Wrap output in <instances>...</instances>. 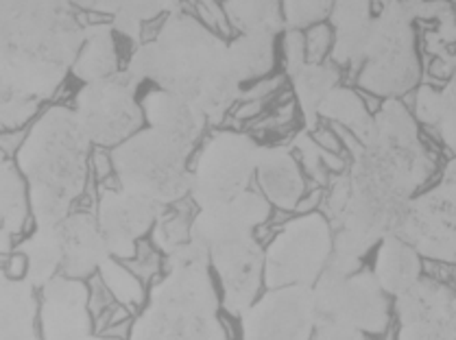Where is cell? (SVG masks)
<instances>
[{"label":"cell","instance_id":"cell-16","mask_svg":"<svg viewBox=\"0 0 456 340\" xmlns=\"http://www.w3.org/2000/svg\"><path fill=\"white\" fill-rule=\"evenodd\" d=\"M395 340H456V293L450 284L424 275L393 299Z\"/></svg>","mask_w":456,"mask_h":340},{"label":"cell","instance_id":"cell-23","mask_svg":"<svg viewBox=\"0 0 456 340\" xmlns=\"http://www.w3.org/2000/svg\"><path fill=\"white\" fill-rule=\"evenodd\" d=\"M373 275L391 299L411 290L424 277V257L397 234L382 238L376 245Z\"/></svg>","mask_w":456,"mask_h":340},{"label":"cell","instance_id":"cell-28","mask_svg":"<svg viewBox=\"0 0 456 340\" xmlns=\"http://www.w3.org/2000/svg\"><path fill=\"white\" fill-rule=\"evenodd\" d=\"M16 249L27 257V281L36 290L53 277L61 275L64 264V242H61L60 225H42L36 227L24 240L16 245Z\"/></svg>","mask_w":456,"mask_h":340},{"label":"cell","instance_id":"cell-18","mask_svg":"<svg viewBox=\"0 0 456 340\" xmlns=\"http://www.w3.org/2000/svg\"><path fill=\"white\" fill-rule=\"evenodd\" d=\"M271 214L273 206L258 190L249 188L230 201L197 210L191 225V242L208 251L236 238L254 236L271 221Z\"/></svg>","mask_w":456,"mask_h":340},{"label":"cell","instance_id":"cell-24","mask_svg":"<svg viewBox=\"0 0 456 340\" xmlns=\"http://www.w3.org/2000/svg\"><path fill=\"white\" fill-rule=\"evenodd\" d=\"M33 223L28 207L27 182L16 166V159L0 150V255H9L16 238Z\"/></svg>","mask_w":456,"mask_h":340},{"label":"cell","instance_id":"cell-32","mask_svg":"<svg viewBox=\"0 0 456 340\" xmlns=\"http://www.w3.org/2000/svg\"><path fill=\"white\" fill-rule=\"evenodd\" d=\"M319 118L332 120L338 127L347 129L349 134L356 135L358 140L365 138V134L371 127L373 114L365 101L349 87H334L332 92L319 105Z\"/></svg>","mask_w":456,"mask_h":340},{"label":"cell","instance_id":"cell-42","mask_svg":"<svg viewBox=\"0 0 456 340\" xmlns=\"http://www.w3.org/2000/svg\"><path fill=\"white\" fill-rule=\"evenodd\" d=\"M323 192H326V188H308L305 194L302 198H299L297 207H295V212L297 214H310V212H317L319 206L323 203Z\"/></svg>","mask_w":456,"mask_h":340},{"label":"cell","instance_id":"cell-35","mask_svg":"<svg viewBox=\"0 0 456 340\" xmlns=\"http://www.w3.org/2000/svg\"><path fill=\"white\" fill-rule=\"evenodd\" d=\"M332 4L334 0H284V31L286 28L304 31V28L323 22V18L330 16V12H332Z\"/></svg>","mask_w":456,"mask_h":340},{"label":"cell","instance_id":"cell-4","mask_svg":"<svg viewBox=\"0 0 456 340\" xmlns=\"http://www.w3.org/2000/svg\"><path fill=\"white\" fill-rule=\"evenodd\" d=\"M92 142L72 107L51 105L27 129L16 166L27 182L33 225H60L87 190Z\"/></svg>","mask_w":456,"mask_h":340},{"label":"cell","instance_id":"cell-15","mask_svg":"<svg viewBox=\"0 0 456 340\" xmlns=\"http://www.w3.org/2000/svg\"><path fill=\"white\" fill-rule=\"evenodd\" d=\"M215 281L218 284L221 310L230 317L240 314L260 297L265 284V249L258 236L236 238L206 251Z\"/></svg>","mask_w":456,"mask_h":340},{"label":"cell","instance_id":"cell-45","mask_svg":"<svg viewBox=\"0 0 456 340\" xmlns=\"http://www.w3.org/2000/svg\"><path fill=\"white\" fill-rule=\"evenodd\" d=\"M452 288H454V293H456V271H454V286H452Z\"/></svg>","mask_w":456,"mask_h":340},{"label":"cell","instance_id":"cell-14","mask_svg":"<svg viewBox=\"0 0 456 340\" xmlns=\"http://www.w3.org/2000/svg\"><path fill=\"white\" fill-rule=\"evenodd\" d=\"M317 329L313 288H266L240 314V340H313Z\"/></svg>","mask_w":456,"mask_h":340},{"label":"cell","instance_id":"cell-34","mask_svg":"<svg viewBox=\"0 0 456 340\" xmlns=\"http://www.w3.org/2000/svg\"><path fill=\"white\" fill-rule=\"evenodd\" d=\"M186 198L168 206L167 210L162 212V216L158 218V223H155L151 231V242L162 255H171L173 251L179 249V247L191 242V225L195 214L188 212V207L183 206Z\"/></svg>","mask_w":456,"mask_h":340},{"label":"cell","instance_id":"cell-3","mask_svg":"<svg viewBox=\"0 0 456 340\" xmlns=\"http://www.w3.org/2000/svg\"><path fill=\"white\" fill-rule=\"evenodd\" d=\"M81 37L72 0H0V81L48 99L72 68Z\"/></svg>","mask_w":456,"mask_h":340},{"label":"cell","instance_id":"cell-44","mask_svg":"<svg viewBox=\"0 0 456 340\" xmlns=\"http://www.w3.org/2000/svg\"><path fill=\"white\" fill-rule=\"evenodd\" d=\"M404 3H424V0H404Z\"/></svg>","mask_w":456,"mask_h":340},{"label":"cell","instance_id":"cell-41","mask_svg":"<svg viewBox=\"0 0 456 340\" xmlns=\"http://www.w3.org/2000/svg\"><path fill=\"white\" fill-rule=\"evenodd\" d=\"M3 271L4 275L12 277V279H27V271H28L27 257H24L18 249H13L12 254L7 255V260H4Z\"/></svg>","mask_w":456,"mask_h":340},{"label":"cell","instance_id":"cell-6","mask_svg":"<svg viewBox=\"0 0 456 340\" xmlns=\"http://www.w3.org/2000/svg\"><path fill=\"white\" fill-rule=\"evenodd\" d=\"M192 150L195 144L188 140L147 125L111 149V159L125 190L173 206L191 190Z\"/></svg>","mask_w":456,"mask_h":340},{"label":"cell","instance_id":"cell-25","mask_svg":"<svg viewBox=\"0 0 456 340\" xmlns=\"http://www.w3.org/2000/svg\"><path fill=\"white\" fill-rule=\"evenodd\" d=\"M415 120L426 125L456 158V51L450 55V77L444 87L421 85L415 94Z\"/></svg>","mask_w":456,"mask_h":340},{"label":"cell","instance_id":"cell-29","mask_svg":"<svg viewBox=\"0 0 456 340\" xmlns=\"http://www.w3.org/2000/svg\"><path fill=\"white\" fill-rule=\"evenodd\" d=\"M230 61L240 85L265 79L275 66V36L269 33H240L227 44Z\"/></svg>","mask_w":456,"mask_h":340},{"label":"cell","instance_id":"cell-38","mask_svg":"<svg viewBox=\"0 0 456 340\" xmlns=\"http://www.w3.org/2000/svg\"><path fill=\"white\" fill-rule=\"evenodd\" d=\"M282 51H284V64L289 75H295L305 64V40L304 31H295V28H286L284 40H282Z\"/></svg>","mask_w":456,"mask_h":340},{"label":"cell","instance_id":"cell-30","mask_svg":"<svg viewBox=\"0 0 456 340\" xmlns=\"http://www.w3.org/2000/svg\"><path fill=\"white\" fill-rule=\"evenodd\" d=\"M338 77H341V72H338V66L334 61L332 64H326V61H322V64H310V61H305L295 75H290L295 99H297L299 107H302L305 127L310 131L317 127L319 105L337 87Z\"/></svg>","mask_w":456,"mask_h":340},{"label":"cell","instance_id":"cell-19","mask_svg":"<svg viewBox=\"0 0 456 340\" xmlns=\"http://www.w3.org/2000/svg\"><path fill=\"white\" fill-rule=\"evenodd\" d=\"M254 182L262 197L280 212H295L299 198L308 190L297 158L290 147L282 144L260 147Z\"/></svg>","mask_w":456,"mask_h":340},{"label":"cell","instance_id":"cell-8","mask_svg":"<svg viewBox=\"0 0 456 340\" xmlns=\"http://www.w3.org/2000/svg\"><path fill=\"white\" fill-rule=\"evenodd\" d=\"M415 3L389 0L373 16L365 57L356 84L380 99H397L419 84L421 66L415 44Z\"/></svg>","mask_w":456,"mask_h":340},{"label":"cell","instance_id":"cell-33","mask_svg":"<svg viewBox=\"0 0 456 340\" xmlns=\"http://www.w3.org/2000/svg\"><path fill=\"white\" fill-rule=\"evenodd\" d=\"M99 277L105 284V288L110 290V295L114 297L116 304L125 305L131 314H138L140 310L144 308V304H147L149 299L144 281L140 279L125 262L116 260V257H108V260L101 264Z\"/></svg>","mask_w":456,"mask_h":340},{"label":"cell","instance_id":"cell-37","mask_svg":"<svg viewBox=\"0 0 456 340\" xmlns=\"http://www.w3.org/2000/svg\"><path fill=\"white\" fill-rule=\"evenodd\" d=\"M304 40H305V61H310V64H322V61L326 60L328 53H332V44H334L332 27L326 22L314 24V27L305 28Z\"/></svg>","mask_w":456,"mask_h":340},{"label":"cell","instance_id":"cell-2","mask_svg":"<svg viewBox=\"0 0 456 340\" xmlns=\"http://www.w3.org/2000/svg\"><path fill=\"white\" fill-rule=\"evenodd\" d=\"M127 70L135 81L191 101L208 123H221L240 101L242 85L230 61V48L212 28L188 13H171L153 40L131 55Z\"/></svg>","mask_w":456,"mask_h":340},{"label":"cell","instance_id":"cell-1","mask_svg":"<svg viewBox=\"0 0 456 340\" xmlns=\"http://www.w3.org/2000/svg\"><path fill=\"white\" fill-rule=\"evenodd\" d=\"M435 166L409 107L387 99L343 173L347 198L330 218L332 254L365 260L382 238L395 234L411 198L433 177Z\"/></svg>","mask_w":456,"mask_h":340},{"label":"cell","instance_id":"cell-27","mask_svg":"<svg viewBox=\"0 0 456 340\" xmlns=\"http://www.w3.org/2000/svg\"><path fill=\"white\" fill-rule=\"evenodd\" d=\"M116 46H118L116 31L110 24H94V27L86 28L70 72L84 84L116 75L120 61Z\"/></svg>","mask_w":456,"mask_h":340},{"label":"cell","instance_id":"cell-9","mask_svg":"<svg viewBox=\"0 0 456 340\" xmlns=\"http://www.w3.org/2000/svg\"><path fill=\"white\" fill-rule=\"evenodd\" d=\"M334 251V231L323 212L297 214L265 247V286H308L326 271Z\"/></svg>","mask_w":456,"mask_h":340},{"label":"cell","instance_id":"cell-13","mask_svg":"<svg viewBox=\"0 0 456 340\" xmlns=\"http://www.w3.org/2000/svg\"><path fill=\"white\" fill-rule=\"evenodd\" d=\"M167 207L151 198L125 190L116 174L101 182L94 216L110 255L120 262H129L135 255L138 242L151 234L155 223Z\"/></svg>","mask_w":456,"mask_h":340},{"label":"cell","instance_id":"cell-12","mask_svg":"<svg viewBox=\"0 0 456 340\" xmlns=\"http://www.w3.org/2000/svg\"><path fill=\"white\" fill-rule=\"evenodd\" d=\"M395 234L424 260L456 266V158L433 188L411 198Z\"/></svg>","mask_w":456,"mask_h":340},{"label":"cell","instance_id":"cell-17","mask_svg":"<svg viewBox=\"0 0 456 340\" xmlns=\"http://www.w3.org/2000/svg\"><path fill=\"white\" fill-rule=\"evenodd\" d=\"M42 340H86L94 334L87 281L68 275L53 277L37 301Z\"/></svg>","mask_w":456,"mask_h":340},{"label":"cell","instance_id":"cell-10","mask_svg":"<svg viewBox=\"0 0 456 340\" xmlns=\"http://www.w3.org/2000/svg\"><path fill=\"white\" fill-rule=\"evenodd\" d=\"M260 144L242 131L223 129L199 149L191 166L188 198L197 210L218 206L249 190L256 179Z\"/></svg>","mask_w":456,"mask_h":340},{"label":"cell","instance_id":"cell-40","mask_svg":"<svg viewBox=\"0 0 456 340\" xmlns=\"http://www.w3.org/2000/svg\"><path fill=\"white\" fill-rule=\"evenodd\" d=\"M313 340H371V336L356 332V329L334 328V325H322V328L314 329Z\"/></svg>","mask_w":456,"mask_h":340},{"label":"cell","instance_id":"cell-21","mask_svg":"<svg viewBox=\"0 0 456 340\" xmlns=\"http://www.w3.org/2000/svg\"><path fill=\"white\" fill-rule=\"evenodd\" d=\"M332 61L338 68L349 66L358 70L365 57L371 33V0H334L332 12Z\"/></svg>","mask_w":456,"mask_h":340},{"label":"cell","instance_id":"cell-5","mask_svg":"<svg viewBox=\"0 0 456 340\" xmlns=\"http://www.w3.org/2000/svg\"><path fill=\"white\" fill-rule=\"evenodd\" d=\"M129 340H230L208 254L186 242L164 255V271L131 323Z\"/></svg>","mask_w":456,"mask_h":340},{"label":"cell","instance_id":"cell-22","mask_svg":"<svg viewBox=\"0 0 456 340\" xmlns=\"http://www.w3.org/2000/svg\"><path fill=\"white\" fill-rule=\"evenodd\" d=\"M140 105H142V114L149 127L179 135L192 144L199 142L208 125L206 114L197 105L173 94V92L162 90V87L149 90L140 101Z\"/></svg>","mask_w":456,"mask_h":340},{"label":"cell","instance_id":"cell-36","mask_svg":"<svg viewBox=\"0 0 456 340\" xmlns=\"http://www.w3.org/2000/svg\"><path fill=\"white\" fill-rule=\"evenodd\" d=\"M125 264H127L142 281L158 279L164 271L162 254H159V251L155 249L153 242L149 240H140L138 249H135V255L131 257L129 262H125Z\"/></svg>","mask_w":456,"mask_h":340},{"label":"cell","instance_id":"cell-31","mask_svg":"<svg viewBox=\"0 0 456 340\" xmlns=\"http://www.w3.org/2000/svg\"><path fill=\"white\" fill-rule=\"evenodd\" d=\"M284 0H225V16L240 33H269L278 36L284 31L282 18Z\"/></svg>","mask_w":456,"mask_h":340},{"label":"cell","instance_id":"cell-11","mask_svg":"<svg viewBox=\"0 0 456 340\" xmlns=\"http://www.w3.org/2000/svg\"><path fill=\"white\" fill-rule=\"evenodd\" d=\"M138 85L140 81L129 70L81 85L72 111L92 147L114 149L142 129L144 114L138 103Z\"/></svg>","mask_w":456,"mask_h":340},{"label":"cell","instance_id":"cell-20","mask_svg":"<svg viewBox=\"0 0 456 340\" xmlns=\"http://www.w3.org/2000/svg\"><path fill=\"white\" fill-rule=\"evenodd\" d=\"M60 231L61 242H64L61 275L86 281L99 273L101 264L111 257L94 214L70 212L60 223Z\"/></svg>","mask_w":456,"mask_h":340},{"label":"cell","instance_id":"cell-7","mask_svg":"<svg viewBox=\"0 0 456 340\" xmlns=\"http://www.w3.org/2000/svg\"><path fill=\"white\" fill-rule=\"evenodd\" d=\"M317 328L356 329L367 336H382L391 323V297L380 288L373 271L361 260L334 255L313 286Z\"/></svg>","mask_w":456,"mask_h":340},{"label":"cell","instance_id":"cell-26","mask_svg":"<svg viewBox=\"0 0 456 340\" xmlns=\"http://www.w3.org/2000/svg\"><path fill=\"white\" fill-rule=\"evenodd\" d=\"M0 340H42L36 288L0 269Z\"/></svg>","mask_w":456,"mask_h":340},{"label":"cell","instance_id":"cell-43","mask_svg":"<svg viewBox=\"0 0 456 340\" xmlns=\"http://www.w3.org/2000/svg\"><path fill=\"white\" fill-rule=\"evenodd\" d=\"M86 340H118V338H110V336H103V334H92V336H87Z\"/></svg>","mask_w":456,"mask_h":340},{"label":"cell","instance_id":"cell-39","mask_svg":"<svg viewBox=\"0 0 456 340\" xmlns=\"http://www.w3.org/2000/svg\"><path fill=\"white\" fill-rule=\"evenodd\" d=\"M90 174L94 177L96 183L105 182V179L114 177V159H111V150L103 147H92L90 150Z\"/></svg>","mask_w":456,"mask_h":340}]
</instances>
